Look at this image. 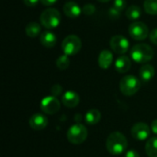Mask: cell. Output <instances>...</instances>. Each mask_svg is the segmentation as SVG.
<instances>
[{
  "label": "cell",
  "instance_id": "6da1fadb",
  "mask_svg": "<svg viewBox=\"0 0 157 157\" xmlns=\"http://www.w3.org/2000/svg\"><path fill=\"white\" fill-rule=\"evenodd\" d=\"M106 146L107 150L111 155H121L127 149L128 141L121 132H115L109 135Z\"/></svg>",
  "mask_w": 157,
  "mask_h": 157
},
{
  "label": "cell",
  "instance_id": "7a4b0ae2",
  "mask_svg": "<svg viewBox=\"0 0 157 157\" xmlns=\"http://www.w3.org/2000/svg\"><path fill=\"white\" fill-rule=\"evenodd\" d=\"M153 48L146 43H139L134 45L131 50V57L138 63H145L154 57Z\"/></svg>",
  "mask_w": 157,
  "mask_h": 157
},
{
  "label": "cell",
  "instance_id": "3957f363",
  "mask_svg": "<svg viewBox=\"0 0 157 157\" xmlns=\"http://www.w3.org/2000/svg\"><path fill=\"white\" fill-rule=\"evenodd\" d=\"M40 23L46 29H55L59 26L61 21L60 12L52 7L45 9L40 15Z\"/></svg>",
  "mask_w": 157,
  "mask_h": 157
},
{
  "label": "cell",
  "instance_id": "277c9868",
  "mask_svg": "<svg viewBox=\"0 0 157 157\" xmlns=\"http://www.w3.org/2000/svg\"><path fill=\"white\" fill-rule=\"evenodd\" d=\"M141 87L140 80L134 75H126L120 82V89L125 96H132L138 92Z\"/></svg>",
  "mask_w": 157,
  "mask_h": 157
},
{
  "label": "cell",
  "instance_id": "5b68a950",
  "mask_svg": "<svg viewBox=\"0 0 157 157\" xmlns=\"http://www.w3.org/2000/svg\"><path fill=\"white\" fill-rule=\"evenodd\" d=\"M87 129L83 124L77 123L71 126L67 132V139L71 144H80L84 143L87 138Z\"/></svg>",
  "mask_w": 157,
  "mask_h": 157
},
{
  "label": "cell",
  "instance_id": "8992f818",
  "mask_svg": "<svg viewBox=\"0 0 157 157\" xmlns=\"http://www.w3.org/2000/svg\"><path fill=\"white\" fill-rule=\"evenodd\" d=\"M82 47V41L76 35H68L62 42V49L66 55L76 54Z\"/></svg>",
  "mask_w": 157,
  "mask_h": 157
},
{
  "label": "cell",
  "instance_id": "52a82bcc",
  "mask_svg": "<svg viewBox=\"0 0 157 157\" xmlns=\"http://www.w3.org/2000/svg\"><path fill=\"white\" fill-rule=\"evenodd\" d=\"M129 33L135 40H144L149 36L147 25L141 21H134L129 27Z\"/></svg>",
  "mask_w": 157,
  "mask_h": 157
},
{
  "label": "cell",
  "instance_id": "ba28073f",
  "mask_svg": "<svg viewBox=\"0 0 157 157\" xmlns=\"http://www.w3.org/2000/svg\"><path fill=\"white\" fill-rule=\"evenodd\" d=\"M40 109L41 111L45 114H49V115L55 114L60 109V101L57 99L56 97L48 96L41 100Z\"/></svg>",
  "mask_w": 157,
  "mask_h": 157
},
{
  "label": "cell",
  "instance_id": "9c48e42d",
  "mask_svg": "<svg viewBox=\"0 0 157 157\" xmlns=\"http://www.w3.org/2000/svg\"><path fill=\"white\" fill-rule=\"evenodd\" d=\"M110 48L118 54L125 53L129 49V40L122 35H115L110 39Z\"/></svg>",
  "mask_w": 157,
  "mask_h": 157
},
{
  "label": "cell",
  "instance_id": "30bf717a",
  "mask_svg": "<svg viewBox=\"0 0 157 157\" xmlns=\"http://www.w3.org/2000/svg\"><path fill=\"white\" fill-rule=\"evenodd\" d=\"M131 132H132V135L134 139L139 140V141H144L149 137L150 128L146 123L138 122L132 126Z\"/></svg>",
  "mask_w": 157,
  "mask_h": 157
},
{
  "label": "cell",
  "instance_id": "8fae6325",
  "mask_svg": "<svg viewBox=\"0 0 157 157\" xmlns=\"http://www.w3.org/2000/svg\"><path fill=\"white\" fill-rule=\"evenodd\" d=\"M29 123L31 129L35 131H41L47 127L48 119L41 113H35L30 117Z\"/></svg>",
  "mask_w": 157,
  "mask_h": 157
},
{
  "label": "cell",
  "instance_id": "7c38bea8",
  "mask_svg": "<svg viewBox=\"0 0 157 157\" xmlns=\"http://www.w3.org/2000/svg\"><path fill=\"white\" fill-rule=\"evenodd\" d=\"M62 102L65 107L72 109V108H75L79 104L80 98L76 92L69 90L63 94V96L62 98Z\"/></svg>",
  "mask_w": 157,
  "mask_h": 157
},
{
  "label": "cell",
  "instance_id": "4fadbf2b",
  "mask_svg": "<svg viewBox=\"0 0 157 157\" xmlns=\"http://www.w3.org/2000/svg\"><path fill=\"white\" fill-rule=\"evenodd\" d=\"M63 12L67 17H69L71 18H75V17H77L80 16V14L82 12V9L79 6V5L76 4L75 2L69 1V2L64 4Z\"/></svg>",
  "mask_w": 157,
  "mask_h": 157
},
{
  "label": "cell",
  "instance_id": "5bb4252c",
  "mask_svg": "<svg viewBox=\"0 0 157 157\" xmlns=\"http://www.w3.org/2000/svg\"><path fill=\"white\" fill-rule=\"evenodd\" d=\"M131 66H132L131 59L125 55L120 56L115 62V68L121 74L127 73L131 69Z\"/></svg>",
  "mask_w": 157,
  "mask_h": 157
},
{
  "label": "cell",
  "instance_id": "9a60e30c",
  "mask_svg": "<svg viewBox=\"0 0 157 157\" xmlns=\"http://www.w3.org/2000/svg\"><path fill=\"white\" fill-rule=\"evenodd\" d=\"M113 61V55L110 51L103 50L98 56V65L102 69H108Z\"/></svg>",
  "mask_w": 157,
  "mask_h": 157
},
{
  "label": "cell",
  "instance_id": "2e32d148",
  "mask_svg": "<svg viewBox=\"0 0 157 157\" xmlns=\"http://www.w3.org/2000/svg\"><path fill=\"white\" fill-rule=\"evenodd\" d=\"M40 43L46 48H52L57 42V38L54 33L51 31H45L40 35Z\"/></svg>",
  "mask_w": 157,
  "mask_h": 157
},
{
  "label": "cell",
  "instance_id": "e0dca14e",
  "mask_svg": "<svg viewBox=\"0 0 157 157\" xmlns=\"http://www.w3.org/2000/svg\"><path fill=\"white\" fill-rule=\"evenodd\" d=\"M155 68L153 65L151 64H144L143 65L140 70H139V75L140 78L144 81V82H148L150 81L154 76H155Z\"/></svg>",
  "mask_w": 157,
  "mask_h": 157
},
{
  "label": "cell",
  "instance_id": "ac0fdd59",
  "mask_svg": "<svg viewBox=\"0 0 157 157\" xmlns=\"http://www.w3.org/2000/svg\"><path fill=\"white\" fill-rule=\"evenodd\" d=\"M85 119H86V123H88L90 125H95L99 122V121L101 119V113L98 109H92L86 112Z\"/></svg>",
  "mask_w": 157,
  "mask_h": 157
},
{
  "label": "cell",
  "instance_id": "d6986e66",
  "mask_svg": "<svg viewBox=\"0 0 157 157\" xmlns=\"http://www.w3.org/2000/svg\"><path fill=\"white\" fill-rule=\"evenodd\" d=\"M145 152L149 157H157V137H153L147 141Z\"/></svg>",
  "mask_w": 157,
  "mask_h": 157
},
{
  "label": "cell",
  "instance_id": "ffe728a7",
  "mask_svg": "<svg viewBox=\"0 0 157 157\" xmlns=\"http://www.w3.org/2000/svg\"><path fill=\"white\" fill-rule=\"evenodd\" d=\"M40 32V25L37 22H29L26 27V34L29 38L37 37Z\"/></svg>",
  "mask_w": 157,
  "mask_h": 157
},
{
  "label": "cell",
  "instance_id": "44dd1931",
  "mask_svg": "<svg viewBox=\"0 0 157 157\" xmlns=\"http://www.w3.org/2000/svg\"><path fill=\"white\" fill-rule=\"evenodd\" d=\"M141 15H142V9L140 6L136 5L129 6L126 10V17L131 20L138 19L141 17Z\"/></svg>",
  "mask_w": 157,
  "mask_h": 157
},
{
  "label": "cell",
  "instance_id": "7402d4cb",
  "mask_svg": "<svg viewBox=\"0 0 157 157\" xmlns=\"http://www.w3.org/2000/svg\"><path fill=\"white\" fill-rule=\"evenodd\" d=\"M144 10L149 15H157V0H145Z\"/></svg>",
  "mask_w": 157,
  "mask_h": 157
},
{
  "label": "cell",
  "instance_id": "603a6c76",
  "mask_svg": "<svg viewBox=\"0 0 157 157\" xmlns=\"http://www.w3.org/2000/svg\"><path fill=\"white\" fill-rule=\"evenodd\" d=\"M69 65H70V60L68 58V55H66V54L61 55L56 60V66L60 70H65L69 67Z\"/></svg>",
  "mask_w": 157,
  "mask_h": 157
},
{
  "label": "cell",
  "instance_id": "cb8c5ba5",
  "mask_svg": "<svg viewBox=\"0 0 157 157\" xmlns=\"http://www.w3.org/2000/svg\"><path fill=\"white\" fill-rule=\"evenodd\" d=\"M82 12L86 16H91L96 12V6L93 4H86L82 8Z\"/></svg>",
  "mask_w": 157,
  "mask_h": 157
},
{
  "label": "cell",
  "instance_id": "d4e9b609",
  "mask_svg": "<svg viewBox=\"0 0 157 157\" xmlns=\"http://www.w3.org/2000/svg\"><path fill=\"white\" fill-rule=\"evenodd\" d=\"M62 91H63V87H62V86H60V85H58V84L52 86V89H51L52 96L56 97V98H57L59 95L62 94Z\"/></svg>",
  "mask_w": 157,
  "mask_h": 157
},
{
  "label": "cell",
  "instance_id": "484cf974",
  "mask_svg": "<svg viewBox=\"0 0 157 157\" xmlns=\"http://www.w3.org/2000/svg\"><path fill=\"white\" fill-rule=\"evenodd\" d=\"M121 11L120 10H118L117 8H115L114 6H112V7H110L109 8V17H111V18H113V19H117V18H119L120 17H121Z\"/></svg>",
  "mask_w": 157,
  "mask_h": 157
},
{
  "label": "cell",
  "instance_id": "4316f807",
  "mask_svg": "<svg viewBox=\"0 0 157 157\" xmlns=\"http://www.w3.org/2000/svg\"><path fill=\"white\" fill-rule=\"evenodd\" d=\"M113 6L121 12L126 6V1L125 0H115L113 3Z\"/></svg>",
  "mask_w": 157,
  "mask_h": 157
},
{
  "label": "cell",
  "instance_id": "83f0119b",
  "mask_svg": "<svg viewBox=\"0 0 157 157\" xmlns=\"http://www.w3.org/2000/svg\"><path fill=\"white\" fill-rule=\"evenodd\" d=\"M149 37H150V40H151L154 44L157 45V28L156 29H153V30L151 31Z\"/></svg>",
  "mask_w": 157,
  "mask_h": 157
},
{
  "label": "cell",
  "instance_id": "f1b7e54d",
  "mask_svg": "<svg viewBox=\"0 0 157 157\" xmlns=\"http://www.w3.org/2000/svg\"><path fill=\"white\" fill-rule=\"evenodd\" d=\"M39 1L40 0H23V3L29 7H35L38 5Z\"/></svg>",
  "mask_w": 157,
  "mask_h": 157
},
{
  "label": "cell",
  "instance_id": "f546056e",
  "mask_svg": "<svg viewBox=\"0 0 157 157\" xmlns=\"http://www.w3.org/2000/svg\"><path fill=\"white\" fill-rule=\"evenodd\" d=\"M125 157H140V155L138 154V152L136 150L132 149V150H129L126 153Z\"/></svg>",
  "mask_w": 157,
  "mask_h": 157
},
{
  "label": "cell",
  "instance_id": "4dcf8cb0",
  "mask_svg": "<svg viewBox=\"0 0 157 157\" xmlns=\"http://www.w3.org/2000/svg\"><path fill=\"white\" fill-rule=\"evenodd\" d=\"M56 1H57V0H40L41 4H43V5L46 6H49L53 5Z\"/></svg>",
  "mask_w": 157,
  "mask_h": 157
},
{
  "label": "cell",
  "instance_id": "1f68e13d",
  "mask_svg": "<svg viewBox=\"0 0 157 157\" xmlns=\"http://www.w3.org/2000/svg\"><path fill=\"white\" fill-rule=\"evenodd\" d=\"M151 129H152V131H153V132H154V133L157 134V120H155V121L152 122Z\"/></svg>",
  "mask_w": 157,
  "mask_h": 157
},
{
  "label": "cell",
  "instance_id": "d6a6232c",
  "mask_svg": "<svg viewBox=\"0 0 157 157\" xmlns=\"http://www.w3.org/2000/svg\"><path fill=\"white\" fill-rule=\"evenodd\" d=\"M98 2H102V3H106V2H109L110 0H98Z\"/></svg>",
  "mask_w": 157,
  "mask_h": 157
}]
</instances>
